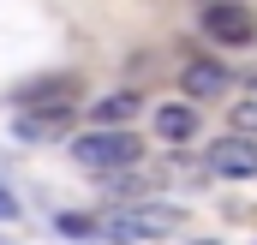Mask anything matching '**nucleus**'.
Returning a JSON list of instances; mask_svg holds the SVG:
<instances>
[{
    "label": "nucleus",
    "instance_id": "f257e3e1",
    "mask_svg": "<svg viewBox=\"0 0 257 245\" xmlns=\"http://www.w3.org/2000/svg\"><path fill=\"white\" fill-rule=\"evenodd\" d=\"M180 227H186V215L168 203H120V209L96 215V239L108 245H138V239H156V233H180Z\"/></svg>",
    "mask_w": 257,
    "mask_h": 245
},
{
    "label": "nucleus",
    "instance_id": "7ed1b4c3",
    "mask_svg": "<svg viewBox=\"0 0 257 245\" xmlns=\"http://www.w3.org/2000/svg\"><path fill=\"white\" fill-rule=\"evenodd\" d=\"M203 36L209 42H227V48H245V42H257V18L245 12V6H233V0H215V6H203Z\"/></svg>",
    "mask_w": 257,
    "mask_h": 245
},
{
    "label": "nucleus",
    "instance_id": "39448f33",
    "mask_svg": "<svg viewBox=\"0 0 257 245\" xmlns=\"http://www.w3.org/2000/svg\"><path fill=\"white\" fill-rule=\"evenodd\" d=\"M150 132H156L162 144H192L197 138V108L192 102H162L156 120H150Z\"/></svg>",
    "mask_w": 257,
    "mask_h": 245
},
{
    "label": "nucleus",
    "instance_id": "0eeeda50",
    "mask_svg": "<svg viewBox=\"0 0 257 245\" xmlns=\"http://www.w3.org/2000/svg\"><path fill=\"white\" fill-rule=\"evenodd\" d=\"M180 84L192 90V96H227L233 90V78H227V66H215V60H186V72H180Z\"/></svg>",
    "mask_w": 257,
    "mask_h": 245
},
{
    "label": "nucleus",
    "instance_id": "423d86ee",
    "mask_svg": "<svg viewBox=\"0 0 257 245\" xmlns=\"http://www.w3.org/2000/svg\"><path fill=\"white\" fill-rule=\"evenodd\" d=\"M66 132H72V108H24L18 114V138H30V144H48Z\"/></svg>",
    "mask_w": 257,
    "mask_h": 245
},
{
    "label": "nucleus",
    "instance_id": "9b49d317",
    "mask_svg": "<svg viewBox=\"0 0 257 245\" xmlns=\"http://www.w3.org/2000/svg\"><path fill=\"white\" fill-rule=\"evenodd\" d=\"M12 215H18V197H12V191L0 185V221H12Z\"/></svg>",
    "mask_w": 257,
    "mask_h": 245
},
{
    "label": "nucleus",
    "instance_id": "9d476101",
    "mask_svg": "<svg viewBox=\"0 0 257 245\" xmlns=\"http://www.w3.org/2000/svg\"><path fill=\"white\" fill-rule=\"evenodd\" d=\"M54 227H60L66 239H96V215H72V209H66Z\"/></svg>",
    "mask_w": 257,
    "mask_h": 245
},
{
    "label": "nucleus",
    "instance_id": "1a4fd4ad",
    "mask_svg": "<svg viewBox=\"0 0 257 245\" xmlns=\"http://www.w3.org/2000/svg\"><path fill=\"white\" fill-rule=\"evenodd\" d=\"M227 126H233V138H257V102H233Z\"/></svg>",
    "mask_w": 257,
    "mask_h": 245
},
{
    "label": "nucleus",
    "instance_id": "20e7f679",
    "mask_svg": "<svg viewBox=\"0 0 257 245\" xmlns=\"http://www.w3.org/2000/svg\"><path fill=\"white\" fill-rule=\"evenodd\" d=\"M209 174H221V180H257V138H215L209 144Z\"/></svg>",
    "mask_w": 257,
    "mask_h": 245
},
{
    "label": "nucleus",
    "instance_id": "f03ea898",
    "mask_svg": "<svg viewBox=\"0 0 257 245\" xmlns=\"http://www.w3.org/2000/svg\"><path fill=\"white\" fill-rule=\"evenodd\" d=\"M72 156H78V168H132L138 156H144V138H132V132H90V138H72Z\"/></svg>",
    "mask_w": 257,
    "mask_h": 245
},
{
    "label": "nucleus",
    "instance_id": "6e6552de",
    "mask_svg": "<svg viewBox=\"0 0 257 245\" xmlns=\"http://www.w3.org/2000/svg\"><path fill=\"white\" fill-rule=\"evenodd\" d=\"M144 108V90H114V96H102L96 108H90V120L96 126H120V120H132Z\"/></svg>",
    "mask_w": 257,
    "mask_h": 245
}]
</instances>
